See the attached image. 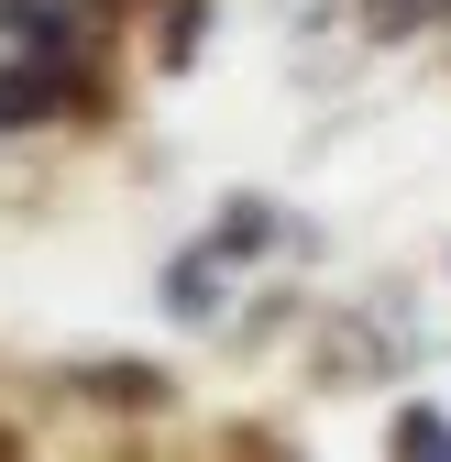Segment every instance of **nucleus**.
<instances>
[{
  "label": "nucleus",
  "mask_w": 451,
  "mask_h": 462,
  "mask_svg": "<svg viewBox=\"0 0 451 462\" xmlns=\"http://www.w3.org/2000/svg\"><path fill=\"white\" fill-rule=\"evenodd\" d=\"M44 110H67V55H55V44H23V55H0V133L44 122Z\"/></svg>",
  "instance_id": "1"
},
{
  "label": "nucleus",
  "mask_w": 451,
  "mask_h": 462,
  "mask_svg": "<svg viewBox=\"0 0 451 462\" xmlns=\"http://www.w3.org/2000/svg\"><path fill=\"white\" fill-rule=\"evenodd\" d=\"M397 451H408V462H429V451L451 462V419H440V408H408V419H397Z\"/></svg>",
  "instance_id": "2"
}]
</instances>
